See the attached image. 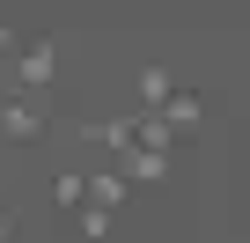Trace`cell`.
Here are the masks:
<instances>
[{"label": "cell", "instance_id": "obj_1", "mask_svg": "<svg viewBox=\"0 0 250 243\" xmlns=\"http://www.w3.org/2000/svg\"><path fill=\"white\" fill-rule=\"evenodd\" d=\"M59 59H66V37H22V52L0 66V88H15V96H44L52 103V88H59Z\"/></svg>", "mask_w": 250, "mask_h": 243}, {"label": "cell", "instance_id": "obj_2", "mask_svg": "<svg viewBox=\"0 0 250 243\" xmlns=\"http://www.w3.org/2000/svg\"><path fill=\"white\" fill-rule=\"evenodd\" d=\"M44 133H52V103H44V96H15V88H0V140L37 148Z\"/></svg>", "mask_w": 250, "mask_h": 243}, {"label": "cell", "instance_id": "obj_3", "mask_svg": "<svg viewBox=\"0 0 250 243\" xmlns=\"http://www.w3.org/2000/svg\"><path fill=\"white\" fill-rule=\"evenodd\" d=\"M74 133H81V140H96L103 155H118V162H125V155L140 148V110H133V118H74Z\"/></svg>", "mask_w": 250, "mask_h": 243}, {"label": "cell", "instance_id": "obj_4", "mask_svg": "<svg viewBox=\"0 0 250 243\" xmlns=\"http://www.w3.org/2000/svg\"><path fill=\"white\" fill-rule=\"evenodd\" d=\"M147 118H162V126L177 133V140H191L199 126H206V118H213V96H199V88H177L162 110H147Z\"/></svg>", "mask_w": 250, "mask_h": 243}, {"label": "cell", "instance_id": "obj_5", "mask_svg": "<svg viewBox=\"0 0 250 243\" xmlns=\"http://www.w3.org/2000/svg\"><path fill=\"white\" fill-rule=\"evenodd\" d=\"M125 199H133V184H125V170H118V162L88 170V206H103V214H125Z\"/></svg>", "mask_w": 250, "mask_h": 243}, {"label": "cell", "instance_id": "obj_6", "mask_svg": "<svg viewBox=\"0 0 250 243\" xmlns=\"http://www.w3.org/2000/svg\"><path fill=\"white\" fill-rule=\"evenodd\" d=\"M118 170H125V184H133V192H140V184H162V177L177 170V155H147V148H133V155H125V162H118Z\"/></svg>", "mask_w": 250, "mask_h": 243}, {"label": "cell", "instance_id": "obj_7", "mask_svg": "<svg viewBox=\"0 0 250 243\" xmlns=\"http://www.w3.org/2000/svg\"><path fill=\"white\" fill-rule=\"evenodd\" d=\"M52 206H59V214H81V206H88V177H81V170H59V177H52Z\"/></svg>", "mask_w": 250, "mask_h": 243}, {"label": "cell", "instance_id": "obj_8", "mask_svg": "<svg viewBox=\"0 0 250 243\" xmlns=\"http://www.w3.org/2000/svg\"><path fill=\"white\" fill-rule=\"evenodd\" d=\"M169 96H177V74H169V66H140V103H147V110H162Z\"/></svg>", "mask_w": 250, "mask_h": 243}, {"label": "cell", "instance_id": "obj_9", "mask_svg": "<svg viewBox=\"0 0 250 243\" xmlns=\"http://www.w3.org/2000/svg\"><path fill=\"white\" fill-rule=\"evenodd\" d=\"M140 148H147V155H177L184 140H177V133L162 126V118H147V110H140Z\"/></svg>", "mask_w": 250, "mask_h": 243}, {"label": "cell", "instance_id": "obj_10", "mask_svg": "<svg viewBox=\"0 0 250 243\" xmlns=\"http://www.w3.org/2000/svg\"><path fill=\"white\" fill-rule=\"evenodd\" d=\"M74 228H81L88 243H103V236L118 228V214H103V206H81V214H74Z\"/></svg>", "mask_w": 250, "mask_h": 243}, {"label": "cell", "instance_id": "obj_11", "mask_svg": "<svg viewBox=\"0 0 250 243\" xmlns=\"http://www.w3.org/2000/svg\"><path fill=\"white\" fill-rule=\"evenodd\" d=\"M15 52H22V37H15V30H8V22H0V66H8V59H15Z\"/></svg>", "mask_w": 250, "mask_h": 243}, {"label": "cell", "instance_id": "obj_12", "mask_svg": "<svg viewBox=\"0 0 250 243\" xmlns=\"http://www.w3.org/2000/svg\"><path fill=\"white\" fill-rule=\"evenodd\" d=\"M15 228H22V221H15V206H0V243H15Z\"/></svg>", "mask_w": 250, "mask_h": 243}, {"label": "cell", "instance_id": "obj_13", "mask_svg": "<svg viewBox=\"0 0 250 243\" xmlns=\"http://www.w3.org/2000/svg\"><path fill=\"white\" fill-rule=\"evenodd\" d=\"M0 206H8V199H0Z\"/></svg>", "mask_w": 250, "mask_h": 243}]
</instances>
